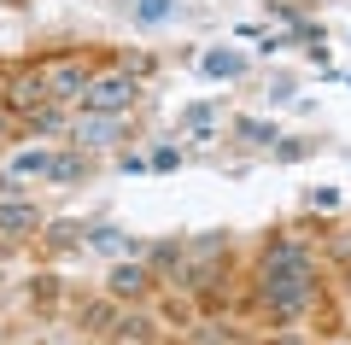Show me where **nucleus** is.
<instances>
[{"instance_id":"6ab92c4d","label":"nucleus","mask_w":351,"mask_h":345,"mask_svg":"<svg viewBox=\"0 0 351 345\" xmlns=\"http://www.w3.org/2000/svg\"><path fill=\"white\" fill-rule=\"evenodd\" d=\"M334 252H339V258H351V228H339V235H334Z\"/></svg>"},{"instance_id":"f03ea898","label":"nucleus","mask_w":351,"mask_h":345,"mask_svg":"<svg viewBox=\"0 0 351 345\" xmlns=\"http://www.w3.org/2000/svg\"><path fill=\"white\" fill-rule=\"evenodd\" d=\"M316 298V275H263V305L276 316H299Z\"/></svg>"},{"instance_id":"ddd939ff","label":"nucleus","mask_w":351,"mask_h":345,"mask_svg":"<svg viewBox=\"0 0 351 345\" xmlns=\"http://www.w3.org/2000/svg\"><path fill=\"white\" fill-rule=\"evenodd\" d=\"M76 235H82L76 222H53V228H47V246H76Z\"/></svg>"},{"instance_id":"39448f33","label":"nucleus","mask_w":351,"mask_h":345,"mask_svg":"<svg viewBox=\"0 0 351 345\" xmlns=\"http://www.w3.org/2000/svg\"><path fill=\"white\" fill-rule=\"evenodd\" d=\"M24 235H41V211L24 199H6L0 205V240H24Z\"/></svg>"},{"instance_id":"a211bd4d","label":"nucleus","mask_w":351,"mask_h":345,"mask_svg":"<svg viewBox=\"0 0 351 345\" xmlns=\"http://www.w3.org/2000/svg\"><path fill=\"white\" fill-rule=\"evenodd\" d=\"M311 211H334V187H311Z\"/></svg>"},{"instance_id":"423d86ee","label":"nucleus","mask_w":351,"mask_h":345,"mask_svg":"<svg viewBox=\"0 0 351 345\" xmlns=\"http://www.w3.org/2000/svg\"><path fill=\"white\" fill-rule=\"evenodd\" d=\"M47 82H41V71H18L12 82V111H24V117H36V111H47Z\"/></svg>"},{"instance_id":"f3484780","label":"nucleus","mask_w":351,"mask_h":345,"mask_svg":"<svg viewBox=\"0 0 351 345\" xmlns=\"http://www.w3.org/2000/svg\"><path fill=\"white\" fill-rule=\"evenodd\" d=\"M164 12H170V0H141V18H147V24H158Z\"/></svg>"},{"instance_id":"0eeeda50","label":"nucleus","mask_w":351,"mask_h":345,"mask_svg":"<svg viewBox=\"0 0 351 345\" xmlns=\"http://www.w3.org/2000/svg\"><path fill=\"white\" fill-rule=\"evenodd\" d=\"M117 129H123V117H117V111H94L88 123H76V147H94V141H112Z\"/></svg>"},{"instance_id":"7ed1b4c3","label":"nucleus","mask_w":351,"mask_h":345,"mask_svg":"<svg viewBox=\"0 0 351 345\" xmlns=\"http://www.w3.org/2000/svg\"><path fill=\"white\" fill-rule=\"evenodd\" d=\"M263 275H316V258L299 240H276V246L263 252Z\"/></svg>"},{"instance_id":"6e6552de","label":"nucleus","mask_w":351,"mask_h":345,"mask_svg":"<svg viewBox=\"0 0 351 345\" xmlns=\"http://www.w3.org/2000/svg\"><path fill=\"white\" fill-rule=\"evenodd\" d=\"M106 287H112V298H141V293H147V270H141V263H117V270H112V281H106Z\"/></svg>"},{"instance_id":"f8f14e48","label":"nucleus","mask_w":351,"mask_h":345,"mask_svg":"<svg viewBox=\"0 0 351 345\" xmlns=\"http://www.w3.org/2000/svg\"><path fill=\"white\" fill-rule=\"evenodd\" d=\"M18 170H36V176H53V152H24V158H18Z\"/></svg>"},{"instance_id":"20e7f679","label":"nucleus","mask_w":351,"mask_h":345,"mask_svg":"<svg viewBox=\"0 0 351 345\" xmlns=\"http://www.w3.org/2000/svg\"><path fill=\"white\" fill-rule=\"evenodd\" d=\"M41 82H47V99H82L88 71H82V59H64V64H47Z\"/></svg>"},{"instance_id":"4468645a","label":"nucleus","mask_w":351,"mask_h":345,"mask_svg":"<svg viewBox=\"0 0 351 345\" xmlns=\"http://www.w3.org/2000/svg\"><path fill=\"white\" fill-rule=\"evenodd\" d=\"M76 170H82V158H76V152H59V158H53V176H64V182H71Z\"/></svg>"},{"instance_id":"dca6fc26","label":"nucleus","mask_w":351,"mask_h":345,"mask_svg":"<svg viewBox=\"0 0 351 345\" xmlns=\"http://www.w3.org/2000/svg\"><path fill=\"white\" fill-rule=\"evenodd\" d=\"M240 141H276V129L269 123H240Z\"/></svg>"},{"instance_id":"1a4fd4ad","label":"nucleus","mask_w":351,"mask_h":345,"mask_svg":"<svg viewBox=\"0 0 351 345\" xmlns=\"http://www.w3.org/2000/svg\"><path fill=\"white\" fill-rule=\"evenodd\" d=\"M94 246H100V252H112V258H123V252H129V258H135V252H141V240L117 235V228H100V235H94Z\"/></svg>"},{"instance_id":"f257e3e1","label":"nucleus","mask_w":351,"mask_h":345,"mask_svg":"<svg viewBox=\"0 0 351 345\" xmlns=\"http://www.w3.org/2000/svg\"><path fill=\"white\" fill-rule=\"evenodd\" d=\"M135 99H141V88H135V76H129V71L88 76V88H82V106H88V111H117V117H123Z\"/></svg>"},{"instance_id":"9b49d317","label":"nucleus","mask_w":351,"mask_h":345,"mask_svg":"<svg viewBox=\"0 0 351 345\" xmlns=\"http://www.w3.org/2000/svg\"><path fill=\"white\" fill-rule=\"evenodd\" d=\"M147 333H152V322H147V316H117V340H123V345H129V340L141 345Z\"/></svg>"},{"instance_id":"9d476101","label":"nucleus","mask_w":351,"mask_h":345,"mask_svg":"<svg viewBox=\"0 0 351 345\" xmlns=\"http://www.w3.org/2000/svg\"><path fill=\"white\" fill-rule=\"evenodd\" d=\"M240 71H246L240 53H205V76H240Z\"/></svg>"},{"instance_id":"2eb2a0df","label":"nucleus","mask_w":351,"mask_h":345,"mask_svg":"<svg viewBox=\"0 0 351 345\" xmlns=\"http://www.w3.org/2000/svg\"><path fill=\"white\" fill-rule=\"evenodd\" d=\"M82 322H88V328H112V305H94V310H82Z\"/></svg>"}]
</instances>
